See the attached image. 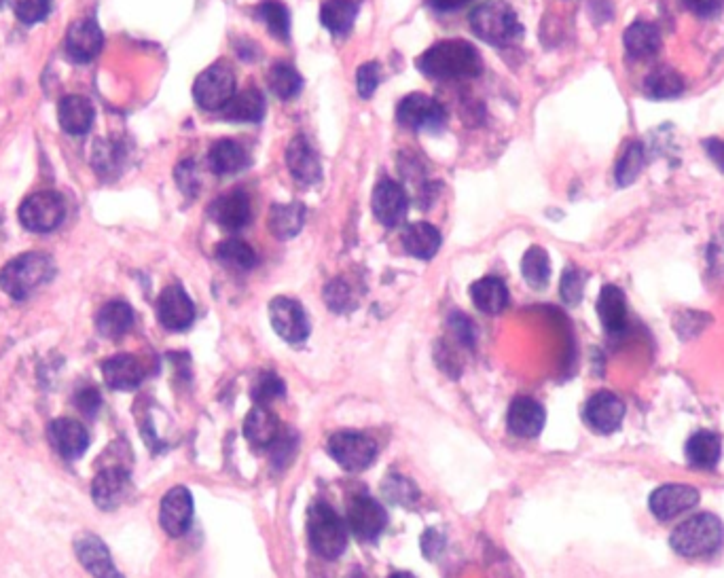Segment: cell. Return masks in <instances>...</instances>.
<instances>
[{
  "instance_id": "bcb514c9",
  "label": "cell",
  "mask_w": 724,
  "mask_h": 578,
  "mask_svg": "<svg viewBox=\"0 0 724 578\" xmlns=\"http://www.w3.org/2000/svg\"><path fill=\"white\" fill-rule=\"evenodd\" d=\"M585 293V276L576 267H568L561 276V299L568 305H576Z\"/></svg>"
},
{
  "instance_id": "ba28073f",
  "label": "cell",
  "mask_w": 724,
  "mask_h": 578,
  "mask_svg": "<svg viewBox=\"0 0 724 578\" xmlns=\"http://www.w3.org/2000/svg\"><path fill=\"white\" fill-rule=\"evenodd\" d=\"M235 96V77L225 64L206 68L193 83V98L204 111H223Z\"/></svg>"
},
{
  "instance_id": "f5cc1de1",
  "label": "cell",
  "mask_w": 724,
  "mask_h": 578,
  "mask_svg": "<svg viewBox=\"0 0 724 578\" xmlns=\"http://www.w3.org/2000/svg\"><path fill=\"white\" fill-rule=\"evenodd\" d=\"M119 147L117 144H106V142H98L96 153H94V166L98 168V172H106L108 168H115L119 161Z\"/></svg>"
},
{
  "instance_id": "ab89813d",
  "label": "cell",
  "mask_w": 724,
  "mask_h": 578,
  "mask_svg": "<svg viewBox=\"0 0 724 578\" xmlns=\"http://www.w3.org/2000/svg\"><path fill=\"white\" fill-rule=\"evenodd\" d=\"M216 259L231 269H238V272H248L257 265V252L246 242L231 238L216 246Z\"/></svg>"
},
{
  "instance_id": "d6986e66",
  "label": "cell",
  "mask_w": 724,
  "mask_h": 578,
  "mask_svg": "<svg viewBox=\"0 0 724 578\" xmlns=\"http://www.w3.org/2000/svg\"><path fill=\"white\" fill-rule=\"evenodd\" d=\"M286 166L301 187H312L322 178L318 153L314 151L312 142L305 136H295L291 142H288Z\"/></svg>"
},
{
  "instance_id": "d4e9b609",
  "label": "cell",
  "mask_w": 724,
  "mask_h": 578,
  "mask_svg": "<svg viewBox=\"0 0 724 578\" xmlns=\"http://www.w3.org/2000/svg\"><path fill=\"white\" fill-rule=\"evenodd\" d=\"M282 435L280 422L267 405H255L244 420V437L255 447H271Z\"/></svg>"
},
{
  "instance_id": "44dd1931",
  "label": "cell",
  "mask_w": 724,
  "mask_h": 578,
  "mask_svg": "<svg viewBox=\"0 0 724 578\" xmlns=\"http://www.w3.org/2000/svg\"><path fill=\"white\" fill-rule=\"evenodd\" d=\"M75 551L83 568L94 578H125L113 564L111 551L106 549V545L96 534L83 532L75 540Z\"/></svg>"
},
{
  "instance_id": "83f0119b",
  "label": "cell",
  "mask_w": 724,
  "mask_h": 578,
  "mask_svg": "<svg viewBox=\"0 0 724 578\" xmlns=\"http://www.w3.org/2000/svg\"><path fill=\"white\" fill-rule=\"evenodd\" d=\"M441 242L439 229L430 223H413L403 231V248L407 250V255L415 259H432L439 252Z\"/></svg>"
},
{
  "instance_id": "6da1fadb",
  "label": "cell",
  "mask_w": 724,
  "mask_h": 578,
  "mask_svg": "<svg viewBox=\"0 0 724 578\" xmlns=\"http://www.w3.org/2000/svg\"><path fill=\"white\" fill-rule=\"evenodd\" d=\"M420 70L432 79H473L481 75L479 51L460 39L441 41L426 49L420 60Z\"/></svg>"
},
{
  "instance_id": "681fc988",
  "label": "cell",
  "mask_w": 724,
  "mask_h": 578,
  "mask_svg": "<svg viewBox=\"0 0 724 578\" xmlns=\"http://www.w3.org/2000/svg\"><path fill=\"white\" fill-rule=\"evenodd\" d=\"M384 492L396 504H409L411 500H415V496H418L415 485L403 477H390L384 485Z\"/></svg>"
},
{
  "instance_id": "f546056e",
  "label": "cell",
  "mask_w": 724,
  "mask_h": 578,
  "mask_svg": "<svg viewBox=\"0 0 724 578\" xmlns=\"http://www.w3.org/2000/svg\"><path fill=\"white\" fill-rule=\"evenodd\" d=\"M305 216V206L299 202L274 204L267 216V227L278 240H291L299 236V231L305 225Z\"/></svg>"
},
{
  "instance_id": "9c48e42d",
  "label": "cell",
  "mask_w": 724,
  "mask_h": 578,
  "mask_svg": "<svg viewBox=\"0 0 724 578\" xmlns=\"http://www.w3.org/2000/svg\"><path fill=\"white\" fill-rule=\"evenodd\" d=\"M396 119L403 128L409 130H424V132H439L445 121L447 113L434 98L426 94H411L401 100L396 108Z\"/></svg>"
},
{
  "instance_id": "52a82bcc",
  "label": "cell",
  "mask_w": 724,
  "mask_h": 578,
  "mask_svg": "<svg viewBox=\"0 0 724 578\" xmlns=\"http://www.w3.org/2000/svg\"><path fill=\"white\" fill-rule=\"evenodd\" d=\"M66 216L64 197L56 191H39L26 197L20 206V221L32 233H49L58 229Z\"/></svg>"
},
{
  "instance_id": "816d5d0a",
  "label": "cell",
  "mask_w": 724,
  "mask_h": 578,
  "mask_svg": "<svg viewBox=\"0 0 724 578\" xmlns=\"http://www.w3.org/2000/svg\"><path fill=\"white\" fill-rule=\"evenodd\" d=\"M269 449L274 451V458H271V462H274L276 466H288V462H291L293 456L297 454V441L293 439V435H280L278 441Z\"/></svg>"
},
{
  "instance_id": "e575fe53",
  "label": "cell",
  "mask_w": 724,
  "mask_h": 578,
  "mask_svg": "<svg viewBox=\"0 0 724 578\" xmlns=\"http://www.w3.org/2000/svg\"><path fill=\"white\" fill-rule=\"evenodd\" d=\"M248 164L246 153L235 140H219L214 142L208 151V166L214 174L219 176H231L244 170Z\"/></svg>"
},
{
  "instance_id": "94428289",
  "label": "cell",
  "mask_w": 724,
  "mask_h": 578,
  "mask_svg": "<svg viewBox=\"0 0 724 578\" xmlns=\"http://www.w3.org/2000/svg\"><path fill=\"white\" fill-rule=\"evenodd\" d=\"M5 3V0H0V5H3Z\"/></svg>"
},
{
  "instance_id": "cb8c5ba5",
  "label": "cell",
  "mask_w": 724,
  "mask_h": 578,
  "mask_svg": "<svg viewBox=\"0 0 724 578\" xmlns=\"http://www.w3.org/2000/svg\"><path fill=\"white\" fill-rule=\"evenodd\" d=\"M102 375L108 388L113 390H134L142 384L147 367L134 354H117L102 363Z\"/></svg>"
},
{
  "instance_id": "4fadbf2b",
  "label": "cell",
  "mask_w": 724,
  "mask_h": 578,
  "mask_svg": "<svg viewBox=\"0 0 724 578\" xmlns=\"http://www.w3.org/2000/svg\"><path fill=\"white\" fill-rule=\"evenodd\" d=\"M373 214L384 227H396L405 221L409 210V197L405 189L392 178L377 180L373 189Z\"/></svg>"
},
{
  "instance_id": "4316f807",
  "label": "cell",
  "mask_w": 724,
  "mask_h": 578,
  "mask_svg": "<svg viewBox=\"0 0 724 578\" xmlns=\"http://www.w3.org/2000/svg\"><path fill=\"white\" fill-rule=\"evenodd\" d=\"M96 111L92 102L83 96H66L58 106V119L62 130L70 136L87 134L94 125Z\"/></svg>"
},
{
  "instance_id": "484cf974",
  "label": "cell",
  "mask_w": 724,
  "mask_h": 578,
  "mask_svg": "<svg viewBox=\"0 0 724 578\" xmlns=\"http://www.w3.org/2000/svg\"><path fill=\"white\" fill-rule=\"evenodd\" d=\"M597 314L608 335H623L627 329V301L619 286L606 284L597 299Z\"/></svg>"
},
{
  "instance_id": "ffe728a7",
  "label": "cell",
  "mask_w": 724,
  "mask_h": 578,
  "mask_svg": "<svg viewBox=\"0 0 724 578\" xmlns=\"http://www.w3.org/2000/svg\"><path fill=\"white\" fill-rule=\"evenodd\" d=\"M208 214L210 219L225 231H240L250 223L252 208L248 195L240 189H233L221 197H216Z\"/></svg>"
},
{
  "instance_id": "1f68e13d",
  "label": "cell",
  "mask_w": 724,
  "mask_h": 578,
  "mask_svg": "<svg viewBox=\"0 0 724 578\" xmlns=\"http://www.w3.org/2000/svg\"><path fill=\"white\" fill-rule=\"evenodd\" d=\"M134 310L125 301H108L96 316V329L106 339H119L132 329Z\"/></svg>"
},
{
  "instance_id": "9a60e30c",
  "label": "cell",
  "mask_w": 724,
  "mask_h": 578,
  "mask_svg": "<svg viewBox=\"0 0 724 578\" xmlns=\"http://www.w3.org/2000/svg\"><path fill=\"white\" fill-rule=\"evenodd\" d=\"M583 418L591 430L600 435H612L625 420V403L612 392H597L587 401Z\"/></svg>"
},
{
  "instance_id": "60d3db41",
  "label": "cell",
  "mask_w": 724,
  "mask_h": 578,
  "mask_svg": "<svg viewBox=\"0 0 724 578\" xmlns=\"http://www.w3.org/2000/svg\"><path fill=\"white\" fill-rule=\"evenodd\" d=\"M259 17L271 36H276L280 41H288V36H291V13H288L282 3H278V0H265L259 7Z\"/></svg>"
},
{
  "instance_id": "2e32d148",
  "label": "cell",
  "mask_w": 724,
  "mask_h": 578,
  "mask_svg": "<svg viewBox=\"0 0 724 578\" xmlns=\"http://www.w3.org/2000/svg\"><path fill=\"white\" fill-rule=\"evenodd\" d=\"M193 521V498L191 492L183 485H176L161 500L159 523L164 532L172 538L183 536Z\"/></svg>"
},
{
  "instance_id": "7a4b0ae2",
  "label": "cell",
  "mask_w": 724,
  "mask_h": 578,
  "mask_svg": "<svg viewBox=\"0 0 724 578\" xmlns=\"http://www.w3.org/2000/svg\"><path fill=\"white\" fill-rule=\"evenodd\" d=\"M53 261L41 252H26V255L15 257L9 261L3 272H0V288L15 299L24 301L34 291H39L43 284H47L53 278Z\"/></svg>"
},
{
  "instance_id": "5b68a950",
  "label": "cell",
  "mask_w": 724,
  "mask_h": 578,
  "mask_svg": "<svg viewBox=\"0 0 724 578\" xmlns=\"http://www.w3.org/2000/svg\"><path fill=\"white\" fill-rule=\"evenodd\" d=\"M348 523L327 502H316L307 517V534L316 555L337 559L348 547Z\"/></svg>"
},
{
  "instance_id": "db71d44e",
  "label": "cell",
  "mask_w": 724,
  "mask_h": 578,
  "mask_svg": "<svg viewBox=\"0 0 724 578\" xmlns=\"http://www.w3.org/2000/svg\"><path fill=\"white\" fill-rule=\"evenodd\" d=\"M684 7L697 17H714L722 11L724 0H684Z\"/></svg>"
},
{
  "instance_id": "9f6ffc18",
  "label": "cell",
  "mask_w": 724,
  "mask_h": 578,
  "mask_svg": "<svg viewBox=\"0 0 724 578\" xmlns=\"http://www.w3.org/2000/svg\"><path fill=\"white\" fill-rule=\"evenodd\" d=\"M77 407L81 411H85L87 415H96L98 407H100V394L96 388H83V392L77 394Z\"/></svg>"
},
{
  "instance_id": "7bdbcfd3",
  "label": "cell",
  "mask_w": 724,
  "mask_h": 578,
  "mask_svg": "<svg viewBox=\"0 0 724 578\" xmlns=\"http://www.w3.org/2000/svg\"><path fill=\"white\" fill-rule=\"evenodd\" d=\"M284 392H286L284 382L276 373H263V375H259L255 386H252V399H255L257 405L269 407V403L282 399Z\"/></svg>"
},
{
  "instance_id": "8992f818",
  "label": "cell",
  "mask_w": 724,
  "mask_h": 578,
  "mask_svg": "<svg viewBox=\"0 0 724 578\" xmlns=\"http://www.w3.org/2000/svg\"><path fill=\"white\" fill-rule=\"evenodd\" d=\"M327 449L331 458L348 473L367 471L377 458V443L369 435L354 430L335 432Z\"/></svg>"
},
{
  "instance_id": "5bb4252c",
  "label": "cell",
  "mask_w": 724,
  "mask_h": 578,
  "mask_svg": "<svg viewBox=\"0 0 724 578\" xmlns=\"http://www.w3.org/2000/svg\"><path fill=\"white\" fill-rule=\"evenodd\" d=\"M157 318L161 327L174 333L187 331L191 327L195 320V305L183 286L172 284L164 288V293L157 299Z\"/></svg>"
},
{
  "instance_id": "4dcf8cb0",
  "label": "cell",
  "mask_w": 724,
  "mask_h": 578,
  "mask_svg": "<svg viewBox=\"0 0 724 578\" xmlns=\"http://www.w3.org/2000/svg\"><path fill=\"white\" fill-rule=\"evenodd\" d=\"M470 299H473L479 312L496 316L509 305V288L500 278L487 276L470 286Z\"/></svg>"
},
{
  "instance_id": "74e56055",
  "label": "cell",
  "mask_w": 724,
  "mask_h": 578,
  "mask_svg": "<svg viewBox=\"0 0 724 578\" xmlns=\"http://www.w3.org/2000/svg\"><path fill=\"white\" fill-rule=\"evenodd\" d=\"M267 81H269L271 92H274L280 100H293L303 89V79L297 72V68L286 62H276L274 66H271Z\"/></svg>"
},
{
  "instance_id": "6f0895ef",
  "label": "cell",
  "mask_w": 724,
  "mask_h": 578,
  "mask_svg": "<svg viewBox=\"0 0 724 578\" xmlns=\"http://www.w3.org/2000/svg\"><path fill=\"white\" fill-rule=\"evenodd\" d=\"M703 147H705V153H708V157L724 172V140L710 138V140L703 142Z\"/></svg>"
},
{
  "instance_id": "f907efd6",
  "label": "cell",
  "mask_w": 724,
  "mask_h": 578,
  "mask_svg": "<svg viewBox=\"0 0 724 578\" xmlns=\"http://www.w3.org/2000/svg\"><path fill=\"white\" fill-rule=\"evenodd\" d=\"M176 176V183L180 187V191H183L185 195L189 197H195L197 191H199V176H197V168H195V161L187 159L180 164L174 172Z\"/></svg>"
},
{
  "instance_id": "91938a15",
  "label": "cell",
  "mask_w": 724,
  "mask_h": 578,
  "mask_svg": "<svg viewBox=\"0 0 724 578\" xmlns=\"http://www.w3.org/2000/svg\"><path fill=\"white\" fill-rule=\"evenodd\" d=\"M388 578H418V576H413L411 572H394Z\"/></svg>"
},
{
  "instance_id": "603a6c76",
  "label": "cell",
  "mask_w": 724,
  "mask_h": 578,
  "mask_svg": "<svg viewBox=\"0 0 724 578\" xmlns=\"http://www.w3.org/2000/svg\"><path fill=\"white\" fill-rule=\"evenodd\" d=\"M547 413L538 401L530 399V396H517V399L509 407V415H506V424L515 437L521 439H534L538 437L542 428H545Z\"/></svg>"
},
{
  "instance_id": "7dc6e473",
  "label": "cell",
  "mask_w": 724,
  "mask_h": 578,
  "mask_svg": "<svg viewBox=\"0 0 724 578\" xmlns=\"http://www.w3.org/2000/svg\"><path fill=\"white\" fill-rule=\"evenodd\" d=\"M379 79H382V68H379L377 62L362 64V66L358 68V75H356V85H358L360 98L369 100V98L375 94V89H377V85H379Z\"/></svg>"
},
{
  "instance_id": "836d02e7",
  "label": "cell",
  "mask_w": 724,
  "mask_h": 578,
  "mask_svg": "<svg viewBox=\"0 0 724 578\" xmlns=\"http://www.w3.org/2000/svg\"><path fill=\"white\" fill-rule=\"evenodd\" d=\"M625 49L629 58L633 60H646L653 58L655 53L661 49V34L657 26L650 22H633L625 32Z\"/></svg>"
},
{
  "instance_id": "7402d4cb",
  "label": "cell",
  "mask_w": 724,
  "mask_h": 578,
  "mask_svg": "<svg viewBox=\"0 0 724 578\" xmlns=\"http://www.w3.org/2000/svg\"><path fill=\"white\" fill-rule=\"evenodd\" d=\"M47 437L51 447L56 449L64 460L81 458L89 445V435L85 426L72 418L53 420L47 428Z\"/></svg>"
},
{
  "instance_id": "b9f144b4",
  "label": "cell",
  "mask_w": 724,
  "mask_h": 578,
  "mask_svg": "<svg viewBox=\"0 0 724 578\" xmlns=\"http://www.w3.org/2000/svg\"><path fill=\"white\" fill-rule=\"evenodd\" d=\"M642 166H644V147L640 142H633L625 149L619 166H617V183L621 187L631 185L633 180L640 176Z\"/></svg>"
},
{
  "instance_id": "e0dca14e",
  "label": "cell",
  "mask_w": 724,
  "mask_h": 578,
  "mask_svg": "<svg viewBox=\"0 0 724 578\" xmlns=\"http://www.w3.org/2000/svg\"><path fill=\"white\" fill-rule=\"evenodd\" d=\"M699 492L691 485H680V483H669L661 485L659 490L650 496V511L661 521L674 519L686 511L697 507Z\"/></svg>"
},
{
  "instance_id": "ee69618b",
  "label": "cell",
  "mask_w": 724,
  "mask_h": 578,
  "mask_svg": "<svg viewBox=\"0 0 724 578\" xmlns=\"http://www.w3.org/2000/svg\"><path fill=\"white\" fill-rule=\"evenodd\" d=\"M324 301H327V305L337 314L350 312L354 307V295L350 291L348 282L341 280V278L329 282L327 288H324Z\"/></svg>"
},
{
  "instance_id": "f6af8a7d",
  "label": "cell",
  "mask_w": 724,
  "mask_h": 578,
  "mask_svg": "<svg viewBox=\"0 0 724 578\" xmlns=\"http://www.w3.org/2000/svg\"><path fill=\"white\" fill-rule=\"evenodd\" d=\"M15 17L24 24L43 22L49 13V0H9Z\"/></svg>"
},
{
  "instance_id": "8d00e7d4",
  "label": "cell",
  "mask_w": 724,
  "mask_h": 578,
  "mask_svg": "<svg viewBox=\"0 0 724 578\" xmlns=\"http://www.w3.org/2000/svg\"><path fill=\"white\" fill-rule=\"evenodd\" d=\"M356 0H327L320 9V22L333 34H348L356 22Z\"/></svg>"
},
{
  "instance_id": "ac0fdd59",
  "label": "cell",
  "mask_w": 724,
  "mask_h": 578,
  "mask_svg": "<svg viewBox=\"0 0 724 578\" xmlns=\"http://www.w3.org/2000/svg\"><path fill=\"white\" fill-rule=\"evenodd\" d=\"M104 36L100 26L94 20H77L66 32V53L72 62L87 64L92 62L98 53L102 51Z\"/></svg>"
},
{
  "instance_id": "680465c9",
  "label": "cell",
  "mask_w": 724,
  "mask_h": 578,
  "mask_svg": "<svg viewBox=\"0 0 724 578\" xmlns=\"http://www.w3.org/2000/svg\"><path fill=\"white\" fill-rule=\"evenodd\" d=\"M430 7L439 13H454L464 9L466 5L473 3V0H428Z\"/></svg>"
},
{
  "instance_id": "8fae6325",
  "label": "cell",
  "mask_w": 724,
  "mask_h": 578,
  "mask_svg": "<svg viewBox=\"0 0 724 578\" xmlns=\"http://www.w3.org/2000/svg\"><path fill=\"white\" fill-rule=\"evenodd\" d=\"M348 530L362 540V543H373L388 526L386 509L371 496H354L348 507Z\"/></svg>"
},
{
  "instance_id": "3957f363",
  "label": "cell",
  "mask_w": 724,
  "mask_h": 578,
  "mask_svg": "<svg viewBox=\"0 0 724 578\" xmlns=\"http://www.w3.org/2000/svg\"><path fill=\"white\" fill-rule=\"evenodd\" d=\"M672 549L682 557H705L716 553L724 543L722 521L712 513H699L682 521L674 530Z\"/></svg>"
},
{
  "instance_id": "f1b7e54d",
  "label": "cell",
  "mask_w": 724,
  "mask_h": 578,
  "mask_svg": "<svg viewBox=\"0 0 724 578\" xmlns=\"http://www.w3.org/2000/svg\"><path fill=\"white\" fill-rule=\"evenodd\" d=\"M722 456L720 437L710 430H699L686 443V460L699 471H714Z\"/></svg>"
},
{
  "instance_id": "30bf717a",
  "label": "cell",
  "mask_w": 724,
  "mask_h": 578,
  "mask_svg": "<svg viewBox=\"0 0 724 578\" xmlns=\"http://www.w3.org/2000/svg\"><path fill=\"white\" fill-rule=\"evenodd\" d=\"M269 318L274 331L293 346H299L310 337V320L303 310V305L291 297H276L269 303Z\"/></svg>"
},
{
  "instance_id": "11a10c76",
  "label": "cell",
  "mask_w": 724,
  "mask_h": 578,
  "mask_svg": "<svg viewBox=\"0 0 724 578\" xmlns=\"http://www.w3.org/2000/svg\"><path fill=\"white\" fill-rule=\"evenodd\" d=\"M445 547V536L439 534L437 530H426V534L422 536V549H424V555L428 559H434L437 557Z\"/></svg>"
},
{
  "instance_id": "c3c4849f",
  "label": "cell",
  "mask_w": 724,
  "mask_h": 578,
  "mask_svg": "<svg viewBox=\"0 0 724 578\" xmlns=\"http://www.w3.org/2000/svg\"><path fill=\"white\" fill-rule=\"evenodd\" d=\"M449 329H451V333L456 335V339L460 341V346L475 348L477 333H475V324L470 322L468 316L458 314V312L451 314V316H449Z\"/></svg>"
},
{
  "instance_id": "f35d334b",
  "label": "cell",
  "mask_w": 724,
  "mask_h": 578,
  "mask_svg": "<svg viewBox=\"0 0 724 578\" xmlns=\"http://www.w3.org/2000/svg\"><path fill=\"white\" fill-rule=\"evenodd\" d=\"M521 274L532 288H545L551 278V261L545 248L532 246L521 259Z\"/></svg>"
},
{
  "instance_id": "d6a6232c",
  "label": "cell",
  "mask_w": 724,
  "mask_h": 578,
  "mask_svg": "<svg viewBox=\"0 0 724 578\" xmlns=\"http://www.w3.org/2000/svg\"><path fill=\"white\" fill-rule=\"evenodd\" d=\"M265 115V98L255 87L235 94L223 108V117L235 123H259Z\"/></svg>"
},
{
  "instance_id": "d590c367",
  "label": "cell",
  "mask_w": 724,
  "mask_h": 578,
  "mask_svg": "<svg viewBox=\"0 0 724 578\" xmlns=\"http://www.w3.org/2000/svg\"><path fill=\"white\" fill-rule=\"evenodd\" d=\"M684 92V79L672 66L655 68L644 81V94L653 100H672Z\"/></svg>"
},
{
  "instance_id": "277c9868",
  "label": "cell",
  "mask_w": 724,
  "mask_h": 578,
  "mask_svg": "<svg viewBox=\"0 0 724 578\" xmlns=\"http://www.w3.org/2000/svg\"><path fill=\"white\" fill-rule=\"evenodd\" d=\"M470 28L475 30L481 41L494 47L513 45L523 32L517 13L504 0H485L470 13Z\"/></svg>"
},
{
  "instance_id": "7c38bea8",
  "label": "cell",
  "mask_w": 724,
  "mask_h": 578,
  "mask_svg": "<svg viewBox=\"0 0 724 578\" xmlns=\"http://www.w3.org/2000/svg\"><path fill=\"white\" fill-rule=\"evenodd\" d=\"M134 492L130 471L121 466H108L100 471L92 483V498L102 511H117L123 502H128Z\"/></svg>"
}]
</instances>
